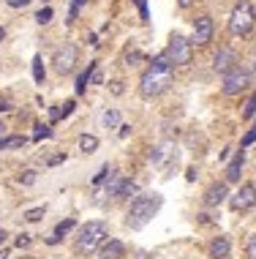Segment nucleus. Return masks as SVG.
<instances>
[{
    "label": "nucleus",
    "mask_w": 256,
    "mask_h": 259,
    "mask_svg": "<svg viewBox=\"0 0 256 259\" xmlns=\"http://www.w3.org/2000/svg\"><path fill=\"white\" fill-rule=\"evenodd\" d=\"M87 0H71V11H68V22H74L77 19V14H79V9L85 6Z\"/></svg>",
    "instance_id": "bb28decb"
},
{
    "label": "nucleus",
    "mask_w": 256,
    "mask_h": 259,
    "mask_svg": "<svg viewBox=\"0 0 256 259\" xmlns=\"http://www.w3.org/2000/svg\"><path fill=\"white\" fill-rule=\"evenodd\" d=\"M128 134H131V125H123V123H120V139H126Z\"/></svg>",
    "instance_id": "58836bf2"
},
{
    "label": "nucleus",
    "mask_w": 256,
    "mask_h": 259,
    "mask_svg": "<svg viewBox=\"0 0 256 259\" xmlns=\"http://www.w3.org/2000/svg\"><path fill=\"white\" fill-rule=\"evenodd\" d=\"M123 256H126V246H123L120 240H115V237H107V240L101 243L98 259H123Z\"/></svg>",
    "instance_id": "9d476101"
},
{
    "label": "nucleus",
    "mask_w": 256,
    "mask_h": 259,
    "mask_svg": "<svg viewBox=\"0 0 256 259\" xmlns=\"http://www.w3.org/2000/svg\"><path fill=\"white\" fill-rule=\"evenodd\" d=\"M210 38H213V19H210V17H199L196 22H193L191 44L204 47V44H210Z\"/></svg>",
    "instance_id": "1a4fd4ad"
},
{
    "label": "nucleus",
    "mask_w": 256,
    "mask_h": 259,
    "mask_svg": "<svg viewBox=\"0 0 256 259\" xmlns=\"http://www.w3.org/2000/svg\"><path fill=\"white\" fill-rule=\"evenodd\" d=\"M77 47L74 44H63V47H58L55 50V58H52V66H55V71L58 74H71L74 71V66H77Z\"/></svg>",
    "instance_id": "0eeeda50"
},
{
    "label": "nucleus",
    "mask_w": 256,
    "mask_h": 259,
    "mask_svg": "<svg viewBox=\"0 0 256 259\" xmlns=\"http://www.w3.org/2000/svg\"><path fill=\"white\" fill-rule=\"evenodd\" d=\"M6 38V30H3V27H0V41H3Z\"/></svg>",
    "instance_id": "37998d69"
},
{
    "label": "nucleus",
    "mask_w": 256,
    "mask_h": 259,
    "mask_svg": "<svg viewBox=\"0 0 256 259\" xmlns=\"http://www.w3.org/2000/svg\"><path fill=\"white\" fill-rule=\"evenodd\" d=\"M0 259H9V251H6V248L0 251Z\"/></svg>",
    "instance_id": "79ce46f5"
},
{
    "label": "nucleus",
    "mask_w": 256,
    "mask_h": 259,
    "mask_svg": "<svg viewBox=\"0 0 256 259\" xmlns=\"http://www.w3.org/2000/svg\"><path fill=\"white\" fill-rule=\"evenodd\" d=\"M74 227H77V219H63V221L58 224V227H55V232H52V237H49L46 243H49V246H58V243L63 240V237L71 232Z\"/></svg>",
    "instance_id": "4468645a"
},
{
    "label": "nucleus",
    "mask_w": 256,
    "mask_h": 259,
    "mask_svg": "<svg viewBox=\"0 0 256 259\" xmlns=\"http://www.w3.org/2000/svg\"><path fill=\"white\" fill-rule=\"evenodd\" d=\"M172 76H175V66L164 58H153L150 63V68L139 76V96L142 99H158V96H164L172 85Z\"/></svg>",
    "instance_id": "f257e3e1"
},
{
    "label": "nucleus",
    "mask_w": 256,
    "mask_h": 259,
    "mask_svg": "<svg viewBox=\"0 0 256 259\" xmlns=\"http://www.w3.org/2000/svg\"><path fill=\"white\" fill-rule=\"evenodd\" d=\"M44 215H46V207H33V210H27V213H25V219L36 224V221L44 219Z\"/></svg>",
    "instance_id": "5701e85b"
},
{
    "label": "nucleus",
    "mask_w": 256,
    "mask_h": 259,
    "mask_svg": "<svg viewBox=\"0 0 256 259\" xmlns=\"http://www.w3.org/2000/svg\"><path fill=\"white\" fill-rule=\"evenodd\" d=\"M79 150H82V153H87V156H90V153H95V150H98V137H93V134H82V137H79Z\"/></svg>",
    "instance_id": "f3484780"
},
{
    "label": "nucleus",
    "mask_w": 256,
    "mask_h": 259,
    "mask_svg": "<svg viewBox=\"0 0 256 259\" xmlns=\"http://www.w3.org/2000/svg\"><path fill=\"white\" fill-rule=\"evenodd\" d=\"M112 172H115V169H109V164H104V166H101V172L93 178V186H101V183H104V180H107Z\"/></svg>",
    "instance_id": "a878e982"
},
{
    "label": "nucleus",
    "mask_w": 256,
    "mask_h": 259,
    "mask_svg": "<svg viewBox=\"0 0 256 259\" xmlns=\"http://www.w3.org/2000/svg\"><path fill=\"white\" fill-rule=\"evenodd\" d=\"M226 197H229V188H226V183H213L204 191V205L207 207H218Z\"/></svg>",
    "instance_id": "9b49d317"
},
{
    "label": "nucleus",
    "mask_w": 256,
    "mask_h": 259,
    "mask_svg": "<svg viewBox=\"0 0 256 259\" xmlns=\"http://www.w3.org/2000/svg\"><path fill=\"white\" fill-rule=\"evenodd\" d=\"M213 68H216L218 74H226L229 68H234V50H229V47L218 50L216 58H213Z\"/></svg>",
    "instance_id": "f8f14e48"
},
{
    "label": "nucleus",
    "mask_w": 256,
    "mask_h": 259,
    "mask_svg": "<svg viewBox=\"0 0 256 259\" xmlns=\"http://www.w3.org/2000/svg\"><path fill=\"white\" fill-rule=\"evenodd\" d=\"M126 60L131 63V66H134V63H136V60H142V55H139V52H131V55H128V58H126Z\"/></svg>",
    "instance_id": "e433bc0d"
},
{
    "label": "nucleus",
    "mask_w": 256,
    "mask_h": 259,
    "mask_svg": "<svg viewBox=\"0 0 256 259\" xmlns=\"http://www.w3.org/2000/svg\"><path fill=\"white\" fill-rule=\"evenodd\" d=\"M3 128H6V125H3V123H0V137H3Z\"/></svg>",
    "instance_id": "c03bdc74"
},
{
    "label": "nucleus",
    "mask_w": 256,
    "mask_h": 259,
    "mask_svg": "<svg viewBox=\"0 0 256 259\" xmlns=\"http://www.w3.org/2000/svg\"><path fill=\"white\" fill-rule=\"evenodd\" d=\"M60 161H66V156H63V153H60V156H52V158H49V166H58Z\"/></svg>",
    "instance_id": "c9c22d12"
},
{
    "label": "nucleus",
    "mask_w": 256,
    "mask_h": 259,
    "mask_svg": "<svg viewBox=\"0 0 256 259\" xmlns=\"http://www.w3.org/2000/svg\"><path fill=\"white\" fill-rule=\"evenodd\" d=\"M256 142V125H253V128L251 131H248V134L243 137V142H240V150H245V148H251V145Z\"/></svg>",
    "instance_id": "cd10ccee"
},
{
    "label": "nucleus",
    "mask_w": 256,
    "mask_h": 259,
    "mask_svg": "<svg viewBox=\"0 0 256 259\" xmlns=\"http://www.w3.org/2000/svg\"><path fill=\"white\" fill-rule=\"evenodd\" d=\"M253 14H256V9H253Z\"/></svg>",
    "instance_id": "09e8293b"
},
{
    "label": "nucleus",
    "mask_w": 256,
    "mask_h": 259,
    "mask_svg": "<svg viewBox=\"0 0 256 259\" xmlns=\"http://www.w3.org/2000/svg\"><path fill=\"white\" fill-rule=\"evenodd\" d=\"M27 246H30V235H17V248H27Z\"/></svg>",
    "instance_id": "473e14b6"
},
{
    "label": "nucleus",
    "mask_w": 256,
    "mask_h": 259,
    "mask_svg": "<svg viewBox=\"0 0 256 259\" xmlns=\"http://www.w3.org/2000/svg\"><path fill=\"white\" fill-rule=\"evenodd\" d=\"M109 237V227H107V221H87L85 227L79 229V235H77V240H74V251L82 256H90V254H95V251L101 248V243Z\"/></svg>",
    "instance_id": "7ed1b4c3"
},
{
    "label": "nucleus",
    "mask_w": 256,
    "mask_h": 259,
    "mask_svg": "<svg viewBox=\"0 0 256 259\" xmlns=\"http://www.w3.org/2000/svg\"><path fill=\"white\" fill-rule=\"evenodd\" d=\"M248 85H251V74H248L245 68L234 66L224 74V85H221V90H224L226 96H237L240 90H245Z\"/></svg>",
    "instance_id": "423d86ee"
},
{
    "label": "nucleus",
    "mask_w": 256,
    "mask_h": 259,
    "mask_svg": "<svg viewBox=\"0 0 256 259\" xmlns=\"http://www.w3.org/2000/svg\"><path fill=\"white\" fill-rule=\"evenodd\" d=\"M136 3V9H139V17H142V22L144 25H150V11H147V0H134Z\"/></svg>",
    "instance_id": "b1692460"
},
{
    "label": "nucleus",
    "mask_w": 256,
    "mask_h": 259,
    "mask_svg": "<svg viewBox=\"0 0 256 259\" xmlns=\"http://www.w3.org/2000/svg\"><path fill=\"white\" fill-rule=\"evenodd\" d=\"M25 259H30V256H25Z\"/></svg>",
    "instance_id": "49530a36"
},
{
    "label": "nucleus",
    "mask_w": 256,
    "mask_h": 259,
    "mask_svg": "<svg viewBox=\"0 0 256 259\" xmlns=\"http://www.w3.org/2000/svg\"><path fill=\"white\" fill-rule=\"evenodd\" d=\"M229 207L234 213H243V210H251L256 207V183H245L240 186L237 191L229 197Z\"/></svg>",
    "instance_id": "6e6552de"
},
{
    "label": "nucleus",
    "mask_w": 256,
    "mask_h": 259,
    "mask_svg": "<svg viewBox=\"0 0 256 259\" xmlns=\"http://www.w3.org/2000/svg\"><path fill=\"white\" fill-rule=\"evenodd\" d=\"M6 3H9L11 9H22V6H27L30 0H6Z\"/></svg>",
    "instance_id": "72a5a7b5"
},
{
    "label": "nucleus",
    "mask_w": 256,
    "mask_h": 259,
    "mask_svg": "<svg viewBox=\"0 0 256 259\" xmlns=\"http://www.w3.org/2000/svg\"><path fill=\"white\" fill-rule=\"evenodd\" d=\"M243 164H245V150H240L237 156L229 161V166H226V183H240V175H243Z\"/></svg>",
    "instance_id": "ddd939ff"
},
{
    "label": "nucleus",
    "mask_w": 256,
    "mask_h": 259,
    "mask_svg": "<svg viewBox=\"0 0 256 259\" xmlns=\"http://www.w3.org/2000/svg\"><path fill=\"white\" fill-rule=\"evenodd\" d=\"M44 76H46L44 60H41V55H36V58H33V79H36L38 85H44Z\"/></svg>",
    "instance_id": "6ab92c4d"
},
{
    "label": "nucleus",
    "mask_w": 256,
    "mask_h": 259,
    "mask_svg": "<svg viewBox=\"0 0 256 259\" xmlns=\"http://www.w3.org/2000/svg\"><path fill=\"white\" fill-rule=\"evenodd\" d=\"M52 137V128L49 125H36V131H33V142H41V139H49Z\"/></svg>",
    "instance_id": "4be33fe9"
},
{
    "label": "nucleus",
    "mask_w": 256,
    "mask_h": 259,
    "mask_svg": "<svg viewBox=\"0 0 256 259\" xmlns=\"http://www.w3.org/2000/svg\"><path fill=\"white\" fill-rule=\"evenodd\" d=\"M193 3H196V0H177V6H180V9H191Z\"/></svg>",
    "instance_id": "4c0bfd02"
},
{
    "label": "nucleus",
    "mask_w": 256,
    "mask_h": 259,
    "mask_svg": "<svg viewBox=\"0 0 256 259\" xmlns=\"http://www.w3.org/2000/svg\"><path fill=\"white\" fill-rule=\"evenodd\" d=\"M256 115V96H251L245 104V109H243V117H253Z\"/></svg>",
    "instance_id": "c756f323"
},
{
    "label": "nucleus",
    "mask_w": 256,
    "mask_h": 259,
    "mask_svg": "<svg viewBox=\"0 0 256 259\" xmlns=\"http://www.w3.org/2000/svg\"><path fill=\"white\" fill-rule=\"evenodd\" d=\"M27 139L22 134H11V137H0V150H17V148H25Z\"/></svg>",
    "instance_id": "dca6fc26"
},
{
    "label": "nucleus",
    "mask_w": 256,
    "mask_h": 259,
    "mask_svg": "<svg viewBox=\"0 0 256 259\" xmlns=\"http://www.w3.org/2000/svg\"><path fill=\"white\" fill-rule=\"evenodd\" d=\"M74 109H77V101H74V99H71V101H66L63 107H60V117H68Z\"/></svg>",
    "instance_id": "7c9ffc66"
},
{
    "label": "nucleus",
    "mask_w": 256,
    "mask_h": 259,
    "mask_svg": "<svg viewBox=\"0 0 256 259\" xmlns=\"http://www.w3.org/2000/svg\"><path fill=\"white\" fill-rule=\"evenodd\" d=\"M49 120H52V123H58V120H60V109H55V107L49 109Z\"/></svg>",
    "instance_id": "f704fd0d"
},
{
    "label": "nucleus",
    "mask_w": 256,
    "mask_h": 259,
    "mask_svg": "<svg viewBox=\"0 0 256 259\" xmlns=\"http://www.w3.org/2000/svg\"><path fill=\"white\" fill-rule=\"evenodd\" d=\"M19 183H22V186H33V183H36V172H25V175H19Z\"/></svg>",
    "instance_id": "2f4dec72"
},
{
    "label": "nucleus",
    "mask_w": 256,
    "mask_h": 259,
    "mask_svg": "<svg viewBox=\"0 0 256 259\" xmlns=\"http://www.w3.org/2000/svg\"><path fill=\"white\" fill-rule=\"evenodd\" d=\"M191 55H193L191 38L175 33V36L169 38V47H167V52H164V58H167L172 66H185V63H191Z\"/></svg>",
    "instance_id": "39448f33"
},
{
    "label": "nucleus",
    "mask_w": 256,
    "mask_h": 259,
    "mask_svg": "<svg viewBox=\"0 0 256 259\" xmlns=\"http://www.w3.org/2000/svg\"><path fill=\"white\" fill-rule=\"evenodd\" d=\"M6 237H9V235H6V229H0V246L6 243Z\"/></svg>",
    "instance_id": "ea45409f"
},
{
    "label": "nucleus",
    "mask_w": 256,
    "mask_h": 259,
    "mask_svg": "<svg viewBox=\"0 0 256 259\" xmlns=\"http://www.w3.org/2000/svg\"><path fill=\"white\" fill-rule=\"evenodd\" d=\"M134 191H136V183H134V180H128V178H123L120 191H117V199H126V197H131Z\"/></svg>",
    "instance_id": "412c9836"
},
{
    "label": "nucleus",
    "mask_w": 256,
    "mask_h": 259,
    "mask_svg": "<svg viewBox=\"0 0 256 259\" xmlns=\"http://www.w3.org/2000/svg\"><path fill=\"white\" fill-rule=\"evenodd\" d=\"M49 19H52V9H49V6H44L41 11H36V22L38 25H46Z\"/></svg>",
    "instance_id": "393cba45"
},
{
    "label": "nucleus",
    "mask_w": 256,
    "mask_h": 259,
    "mask_svg": "<svg viewBox=\"0 0 256 259\" xmlns=\"http://www.w3.org/2000/svg\"><path fill=\"white\" fill-rule=\"evenodd\" d=\"M93 66H95V60L90 63V66L85 68V71H82L79 76H77V96H82L87 90V85H90V71H93Z\"/></svg>",
    "instance_id": "a211bd4d"
},
{
    "label": "nucleus",
    "mask_w": 256,
    "mask_h": 259,
    "mask_svg": "<svg viewBox=\"0 0 256 259\" xmlns=\"http://www.w3.org/2000/svg\"><path fill=\"white\" fill-rule=\"evenodd\" d=\"M253 22H256L253 6L248 3V0H240L229 14V33L232 36H245V33H251Z\"/></svg>",
    "instance_id": "20e7f679"
},
{
    "label": "nucleus",
    "mask_w": 256,
    "mask_h": 259,
    "mask_svg": "<svg viewBox=\"0 0 256 259\" xmlns=\"http://www.w3.org/2000/svg\"><path fill=\"white\" fill-rule=\"evenodd\" d=\"M104 125H107V128H120V112H117V109H107V112H104Z\"/></svg>",
    "instance_id": "aec40b11"
},
{
    "label": "nucleus",
    "mask_w": 256,
    "mask_h": 259,
    "mask_svg": "<svg viewBox=\"0 0 256 259\" xmlns=\"http://www.w3.org/2000/svg\"><path fill=\"white\" fill-rule=\"evenodd\" d=\"M253 120H256V115H253Z\"/></svg>",
    "instance_id": "de8ad7c7"
},
{
    "label": "nucleus",
    "mask_w": 256,
    "mask_h": 259,
    "mask_svg": "<svg viewBox=\"0 0 256 259\" xmlns=\"http://www.w3.org/2000/svg\"><path fill=\"white\" fill-rule=\"evenodd\" d=\"M6 109H11V107H9L6 101H0V112H6Z\"/></svg>",
    "instance_id": "a19ab883"
},
{
    "label": "nucleus",
    "mask_w": 256,
    "mask_h": 259,
    "mask_svg": "<svg viewBox=\"0 0 256 259\" xmlns=\"http://www.w3.org/2000/svg\"><path fill=\"white\" fill-rule=\"evenodd\" d=\"M245 254H248V259H256V235L248 237V243H245Z\"/></svg>",
    "instance_id": "c85d7f7f"
},
{
    "label": "nucleus",
    "mask_w": 256,
    "mask_h": 259,
    "mask_svg": "<svg viewBox=\"0 0 256 259\" xmlns=\"http://www.w3.org/2000/svg\"><path fill=\"white\" fill-rule=\"evenodd\" d=\"M161 207H164V197L158 191L136 194V197L131 199L128 210H126V227L134 229V232H139V229H144L150 221L156 219Z\"/></svg>",
    "instance_id": "f03ea898"
},
{
    "label": "nucleus",
    "mask_w": 256,
    "mask_h": 259,
    "mask_svg": "<svg viewBox=\"0 0 256 259\" xmlns=\"http://www.w3.org/2000/svg\"><path fill=\"white\" fill-rule=\"evenodd\" d=\"M229 237H213V243H210V248H207V251H210V256L213 259H226V256H229Z\"/></svg>",
    "instance_id": "2eb2a0df"
},
{
    "label": "nucleus",
    "mask_w": 256,
    "mask_h": 259,
    "mask_svg": "<svg viewBox=\"0 0 256 259\" xmlns=\"http://www.w3.org/2000/svg\"><path fill=\"white\" fill-rule=\"evenodd\" d=\"M253 71H256V60H253Z\"/></svg>",
    "instance_id": "a18cd8bd"
}]
</instances>
